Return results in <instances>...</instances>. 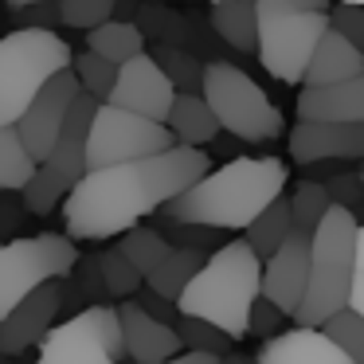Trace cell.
<instances>
[{"label":"cell","mask_w":364,"mask_h":364,"mask_svg":"<svg viewBox=\"0 0 364 364\" xmlns=\"http://www.w3.org/2000/svg\"><path fill=\"white\" fill-rule=\"evenodd\" d=\"M212 173V157L204 149H184L173 145L168 153L129 165H110L87 173L63 200V220H67V239H118L145 215L161 212L168 200L188 192L196 181Z\"/></svg>","instance_id":"6da1fadb"},{"label":"cell","mask_w":364,"mask_h":364,"mask_svg":"<svg viewBox=\"0 0 364 364\" xmlns=\"http://www.w3.org/2000/svg\"><path fill=\"white\" fill-rule=\"evenodd\" d=\"M290 168L278 157H231L228 165L212 168L204 181L161 208L168 223L212 231H247L251 220L282 196Z\"/></svg>","instance_id":"7a4b0ae2"},{"label":"cell","mask_w":364,"mask_h":364,"mask_svg":"<svg viewBox=\"0 0 364 364\" xmlns=\"http://www.w3.org/2000/svg\"><path fill=\"white\" fill-rule=\"evenodd\" d=\"M259 282H262V262L243 239L215 247L204 259V267L192 274V282L176 298V314L208 321L223 337L239 341L247 337V317L251 306L259 301Z\"/></svg>","instance_id":"3957f363"},{"label":"cell","mask_w":364,"mask_h":364,"mask_svg":"<svg viewBox=\"0 0 364 364\" xmlns=\"http://www.w3.org/2000/svg\"><path fill=\"white\" fill-rule=\"evenodd\" d=\"M356 212L333 204L325 220L314 228V243H309V282L306 298H301L294 321L301 329H321L333 314L348 306L356 278Z\"/></svg>","instance_id":"277c9868"},{"label":"cell","mask_w":364,"mask_h":364,"mask_svg":"<svg viewBox=\"0 0 364 364\" xmlns=\"http://www.w3.org/2000/svg\"><path fill=\"white\" fill-rule=\"evenodd\" d=\"M333 0H255L259 63L278 82H301L317 40L329 32Z\"/></svg>","instance_id":"5b68a950"},{"label":"cell","mask_w":364,"mask_h":364,"mask_svg":"<svg viewBox=\"0 0 364 364\" xmlns=\"http://www.w3.org/2000/svg\"><path fill=\"white\" fill-rule=\"evenodd\" d=\"M75 51L59 32L16 28L0 36V126H16L32 98L71 67Z\"/></svg>","instance_id":"8992f818"},{"label":"cell","mask_w":364,"mask_h":364,"mask_svg":"<svg viewBox=\"0 0 364 364\" xmlns=\"http://www.w3.org/2000/svg\"><path fill=\"white\" fill-rule=\"evenodd\" d=\"M200 98L215 114L223 134L239 137V141H274V137H282V110L239 67L208 63L204 82H200Z\"/></svg>","instance_id":"52a82bcc"},{"label":"cell","mask_w":364,"mask_h":364,"mask_svg":"<svg viewBox=\"0 0 364 364\" xmlns=\"http://www.w3.org/2000/svg\"><path fill=\"white\" fill-rule=\"evenodd\" d=\"M75 267H79V247H75V239L55 235V231L0 243V321L28 294H36L48 282H59Z\"/></svg>","instance_id":"ba28073f"},{"label":"cell","mask_w":364,"mask_h":364,"mask_svg":"<svg viewBox=\"0 0 364 364\" xmlns=\"http://www.w3.org/2000/svg\"><path fill=\"white\" fill-rule=\"evenodd\" d=\"M126 345H122V325L114 306H87L75 317L59 321L48 337L40 341L36 364H122Z\"/></svg>","instance_id":"9c48e42d"},{"label":"cell","mask_w":364,"mask_h":364,"mask_svg":"<svg viewBox=\"0 0 364 364\" xmlns=\"http://www.w3.org/2000/svg\"><path fill=\"white\" fill-rule=\"evenodd\" d=\"M173 134L161 122H145L137 114H126L118 106H98L95 122L87 134V173L110 165H129V161H145L157 153L173 149Z\"/></svg>","instance_id":"30bf717a"},{"label":"cell","mask_w":364,"mask_h":364,"mask_svg":"<svg viewBox=\"0 0 364 364\" xmlns=\"http://www.w3.org/2000/svg\"><path fill=\"white\" fill-rule=\"evenodd\" d=\"M173 98H176L173 82L165 79V71H161V67L153 63V55L145 51V55H137V59H129V63L118 67L106 106H118V110H126V114H137V118H145V122H161V126H165L168 110H173Z\"/></svg>","instance_id":"8fae6325"},{"label":"cell","mask_w":364,"mask_h":364,"mask_svg":"<svg viewBox=\"0 0 364 364\" xmlns=\"http://www.w3.org/2000/svg\"><path fill=\"white\" fill-rule=\"evenodd\" d=\"M309 243L314 235L309 231L294 228L286 235V243L262 262V282H259V298L270 301L278 314L294 317L306 298V282H309Z\"/></svg>","instance_id":"7c38bea8"},{"label":"cell","mask_w":364,"mask_h":364,"mask_svg":"<svg viewBox=\"0 0 364 364\" xmlns=\"http://www.w3.org/2000/svg\"><path fill=\"white\" fill-rule=\"evenodd\" d=\"M79 95H82V90H79V82H75L71 67H67V71H59L55 79H51L48 87L32 98V106L24 110V118L16 122V134H20V141H24V149L32 153L36 165L48 161L51 145H55L59 129H63L67 110H71V102Z\"/></svg>","instance_id":"4fadbf2b"},{"label":"cell","mask_w":364,"mask_h":364,"mask_svg":"<svg viewBox=\"0 0 364 364\" xmlns=\"http://www.w3.org/2000/svg\"><path fill=\"white\" fill-rule=\"evenodd\" d=\"M59 309H63V286L59 282H48L36 294H28L12 314L0 321V356H20L32 345H40V341L55 329Z\"/></svg>","instance_id":"5bb4252c"},{"label":"cell","mask_w":364,"mask_h":364,"mask_svg":"<svg viewBox=\"0 0 364 364\" xmlns=\"http://www.w3.org/2000/svg\"><path fill=\"white\" fill-rule=\"evenodd\" d=\"M290 157L298 165L321 161H364V126H333V122H298L290 129Z\"/></svg>","instance_id":"9a60e30c"},{"label":"cell","mask_w":364,"mask_h":364,"mask_svg":"<svg viewBox=\"0 0 364 364\" xmlns=\"http://www.w3.org/2000/svg\"><path fill=\"white\" fill-rule=\"evenodd\" d=\"M118 325H122V345H126V356L134 364H161L168 356L184 353L181 337L168 321H157L153 314H145L134 298L118 306Z\"/></svg>","instance_id":"2e32d148"},{"label":"cell","mask_w":364,"mask_h":364,"mask_svg":"<svg viewBox=\"0 0 364 364\" xmlns=\"http://www.w3.org/2000/svg\"><path fill=\"white\" fill-rule=\"evenodd\" d=\"M298 122H333V126H364V75L337 87H301Z\"/></svg>","instance_id":"e0dca14e"},{"label":"cell","mask_w":364,"mask_h":364,"mask_svg":"<svg viewBox=\"0 0 364 364\" xmlns=\"http://www.w3.org/2000/svg\"><path fill=\"white\" fill-rule=\"evenodd\" d=\"M255 364H348V356L321 329H286L262 341Z\"/></svg>","instance_id":"ac0fdd59"},{"label":"cell","mask_w":364,"mask_h":364,"mask_svg":"<svg viewBox=\"0 0 364 364\" xmlns=\"http://www.w3.org/2000/svg\"><path fill=\"white\" fill-rule=\"evenodd\" d=\"M360 75H364V55L345 40V36H337L329 28V32L317 40L301 82H306V87H337V82L360 79Z\"/></svg>","instance_id":"d6986e66"},{"label":"cell","mask_w":364,"mask_h":364,"mask_svg":"<svg viewBox=\"0 0 364 364\" xmlns=\"http://www.w3.org/2000/svg\"><path fill=\"white\" fill-rule=\"evenodd\" d=\"M165 126L173 134V141L184 145V149H204L220 137V122H215V114L208 110V102L200 95H176Z\"/></svg>","instance_id":"ffe728a7"},{"label":"cell","mask_w":364,"mask_h":364,"mask_svg":"<svg viewBox=\"0 0 364 364\" xmlns=\"http://www.w3.org/2000/svg\"><path fill=\"white\" fill-rule=\"evenodd\" d=\"M208 24H212V32L228 48H235V51L259 48V12H255V0H220V4H212Z\"/></svg>","instance_id":"44dd1931"},{"label":"cell","mask_w":364,"mask_h":364,"mask_svg":"<svg viewBox=\"0 0 364 364\" xmlns=\"http://www.w3.org/2000/svg\"><path fill=\"white\" fill-rule=\"evenodd\" d=\"M87 51L114 67H122L129 59L145 55V32L137 24H129V20H106L95 32H87Z\"/></svg>","instance_id":"7402d4cb"},{"label":"cell","mask_w":364,"mask_h":364,"mask_svg":"<svg viewBox=\"0 0 364 364\" xmlns=\"http://www.w3.org/2000/svg\"><path fill=\"white\" fill-rule=\"evenodd\" d=\"M290 231H294L290 204H286V196H278L274 204L262 208V212L251 220V228L243 231V243L255 251V259H259V262H267L270 255L286 243V235H290Z\"/></svg>","instance_id":"603a6c76"},{"label":"cell","mask_w":364,"mask_h":364,"mask_svg":"<svg viewBox=\"0 0 364 364\" xmlns=\"http://www.w3.org/2000/svg\"><path fill=\"white\" fill-rule=\"evenodd\" d=\"M118 239H122V243H118L122 259H126L141 278H149L153 270L168 259V251H173V239H168L165 231H161V228H141V223L129 228L126 235H118Z\"/></svg>","instance_id":"cb8c5ba5"},{"label":"cell","mask_w":364,"mask_h":364,"mask_svg":"<svg viewBox=\"0 0 364 364\" xmlns=\"http://www.w3.org/2000/svg\"><path fill=\"white\" fill-rule=\"evenodd\" d=\"M204 267V255L200 251H192V247H176L173 243V251H168V259L161 262L157 270H153L149 278H145V286H149L157 298H165V301H173L176 306V298H181V290L192 282V274Z\"/></svg>","instance_id":"d4e9b609"},{"label":"cell","mask_w":364,"mask_h":364,"mask_svg":"<svg viewBox=\"0 0 364 364\" xmlns=\"http://www.w3.org/2000/svg\"><path fill=\"white\" fill-rule=\"evenodd\" d=\"M32 173H36V161L24 149L16 126H0V192H24Z\"/></svg>","instance_id":"484cf974"},{"label":"cell","mask_w":364,"mask_h":364,"mask_svg":"<svg viewBox=\"0 0 364 364\" xmlns=\"http://www.w3.org/2000/svg\"><path fill=\"white\" fill-rule=\"evenodd\" d=\"M286 204H290V220L298 231H309L314 235V228L325 220V212L333 208L329 192H325V184L317 181H301L298 188H294V196H286Z\"/></svg>","instance_id":"4316f807"},{"label":"cell","mask_w":364,"mask_h":364,"mask_svg":"<svg viewBox=\"0 0 364 364\" xmlns=\"http://www.w3.org/2000/svg\"><path fill=\"white\" fill-rule=\"evenodd\" d=\"M71 75H75V82H79L82 95L95 98V102L102 106L106 98H110V90H114L118 67L106 63V59H98V55H90V51H82V55H71Z\"/></svg>","instance_id":"83f0119b"},{"label":"cell","mask_w":364,"mask_h":364,"mask_svg":"<svg viewBox=\"0 0 364 364\" xmlns=\"http://www.w3.org/2000/svg\"><path fill=\"white\" fill-rule=\"evenodd\" d=\"M153 63L165 71V79L173 82L176 95H200V82H204V67L181 48H157L153 51Z\"/></svg>","instance_id":"f1b7e54d"},{"label":"cell","mask_w":364,"mask_h":364,"mask_svg":"<svg viewBox=\"0 0 364 364\" xmlns=\"http://www.w3.org/2000/svg\"><path fill=\"white\" fill-rule=\"evenodd\" d=\"M98 278H102V290L106 294H114V298H122V301H129L137 290L145 286V278L137 274L134 267H129L126 259H122V251H106V255H98Z\"/></svg>","instance_id":"f546056e"},{"label":"cell","mask_w":364,"mask_h":364,"mask_svg":"<svg viewBox=\"0 0 364 364\" xmlns=\"http://www.w3.org/2000/svg\"><path fill=\"white\" fill-rule=\"evenodd\" d=\"M321 333L348 356V364H364V317H356L353 309H341L321 325Z\"/></svg>","instance_id":"4dcf8cb0"},{"label":"cell","mask_w":364,"mask_h":364,"mask_svg":"<svg viewBox=\"0 0 364 364\" xmlns=\"http://www.w3.org/2000/svg\"><path fill=\"white\" fill-rule=\"evenodd\" d=\"M176 337H181L184 353H208V356H223L231 348V337H223L220 329H212L208 321H196V317H176Z\"/></svg>","instance_id":"1f68e13d"},{"label":"cell","mask_w":364,"mask_h":364,"mask_svg":"<svg viewBox=\"0 0 364 364\" xmlns=\"http://www.w3.org/2000/svg\"><path fill=\"white\" fill-rule=\"evenodd\" d=\"M59 24L79 28V32H95L98 24L114 20V9L118 0H59Z\"/></svg>","instance_id":"d6a6232c"},{"label":"cell","mask_w":364,"mask_h":364,"mask_svg":"<svg viewBox=\"0 0 364 364\" xmlns=\"http://www.w3.org/2000/svg\"><path fill=\"white\" fill-rule=\"evenodd\" d=\"M329 28L337 36H345V40L364 55V9L360 4H333L329 9Z\"/></svg>","instance_id":"836d02e7"},{"label":"cell","mask_w":364,"mask_h":364,"mask_svg":"<svg viewBox=\"0 0 364 364\" xmlns=\"http://www.w3.org/2000/svg\"><path fill=\"white\" fill-rule=\"evenodd\" d=\"M286 321V314H278V309L274 306H270V301H255V306H251V317H247V333H262V337H278V325H282Z\"/></svg>","instance_id":"e575fe53"},{"label":"cell","mask_w":364,"mask_h":364,"mask_svg":"<svg viewBox=\"0 0 364 364\" xmlns=\"http://www.w3.org/2000/svg\"><path fill=\"white\" fill-rule=\"evenodd\" d=\"M325 192H329L333 204H337V208H348V212H353L356 200H364V188H360V181H356V176H337V181L325 184Z\"/></svg>","instance_id":"d590c367"},{"label":"cell","mask_w":364,"mask_h":364,"mask_svg":"<svg viewBox=\"0 0 364 364\" xmlns=\"http://www.w3.org/2000/svg\"><path fill=\"white\" fill-rule=\"evenodd\" d=\"M161 364H220V356H208V353H176Z\"/></svg>","instance_id":"8d00e7d4"},{"label":"cell","mask_w":364,"mask_h":364,"mask_svg":"<svg viewBox=\"0 0 364 364\" xmlns=\"http://www.w3.org/2000/svg\"><path fill=\"white\" fill-rule=\"evenodd\" d=\"M345 309H353L356 317H364V274L353 278V294H348V306Z\"/></svg>","instance_id":"74e56055"},{"label":"cell","mask_w":364,"mask_h":364,"mask_svg":"<svg viewBox=\"0 0 364 364\" xmlns=\"http://www.w3.org/2000/svg\"><path fill=\"white\" fill-rule=\"evenodd\" d=\"M356 274H364V223L356 228Z\"/></svg>","instance_id":"f35d334b"},{"label":"cell","mask_w":364,"mask_h":364,"mask_svg":"<svg viewBox=\"0 0 364 364\" xmlns=\"http://www.w3.org/2000/svg\"><path fill=\"white\" fill-rule=\"evenodd\" d=\"M12 12H20V9H32V4H59V0H4Z\"/></svg>","instance_id":"ab89813d"},{"label":"cell","mask_w":364,"mask_h":364,"mask_svg":"<svg viewBox=\"0 0 364 364\" xmlns=\"http://www.w3.org/2000/svg\"><path fill=\"white\" fill-rule=\"evenodd\" d=\"M220 364H251L247 356H239V353H228V356H220Z\"/></svg>","instance_id":"60d3db41"},{"label":"cell","mask_w":364,"mask_h":364,"mask_svg":"<svg viewBox=\"0 0 364 364\" xmlns=\"http://www.w3.org/2000/svg\"><path fill=\"white\" fill-rule=\"evenodd\" d=\"M333 4H360V9H364V0H333Z\"/></svg>","instance_id":"b9f144b4"},{"label":"cell","mask_w":364,"mask_h":364,"mask_svg":"<svg viewBox=\"0 0 364 364\" xmlns=\"http://www.w3.org/2000/svg\"><path fill=\"white\" fill-rule=\"evenodd\" d=\"M356 181H360V188H364V161H360V173H356Z\"/></svg>","instance_id":"7bdbcfd3"},{"label":"cell","mask_w":364,"mask_h":364,"mask_svg":"<svg viewBox=\"0 0 364 364\" xmlns=\"http://www.w3.org/2000/svg\"><path fill=\"white\" fill-rule=\"evenodd\" d=\"M212 4H220V0H212Z\"/></svg>","instance_id":"ee69618b"}]
</instances>
